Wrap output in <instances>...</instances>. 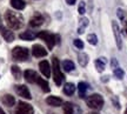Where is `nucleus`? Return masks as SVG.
<instances>
[{
  "instance_id": "bb28decb",
  "label": "nucleus",
  "mask_w": 127,
  "mask_h": 114,
  "mask_svg": "<svg viewBox=\"0 0 127 114\" xmlns=\"http://www.w3.org/2000/svg\"><path fill=\"white\" fill-rule=\"evenodd\" d=\"M114 77L117 78V79H123L124 78V74H125V72H124V69L123 68H120V67H118V68H115L114 69Z\"/></svg>"
},
{
  "instance_id": "b1692460",
  "label": "nucleus",
  "mask_w": 127,
  "mask_h": 114,
  "mask_svg": "<svg viewBox=\"0 0 127 114\" xmlns=\"http://www.w3.org/2000/svg\"><path fill=\"white\" fill-rule=\"evenodd\" d=\"M36 84L41 87L42 92H45V93H48V92H50V85H48V82L46 81V80H44L42 78H39L38 81H36Z\"/></svg>"
},
{
  "instance_id": "ddd939ff",
  "label": "nucleus",
  "mask_w": 127,
  "mask_h": 114,
  "mask_svg": "<svg viewBox=\"0 0 127 114\" xmlns=\"http://www.w3.org/2000/svg\"><path fill=\"white\" fill-rule=\"evenodd\" d=\"M44 24V17L40 13H35L30 20V25L32 27H39Z\"/></svg>"
},
{
  "instance_id": "72a5a7b5",
  "label": "nucleus",
  "mask_w": 127,
  "mask_h": 114,
  "mask_svg": "<svg viewBox=\"0 0 127 114\" xmlns=\"http://www.w3.org/2000/svg\"><path fill=\"white\" fill-rule=\"evenodd\" d=\"M66 2H67V5H74L77 2V0H66Z\"/></svg>"
},
{
  "instance_id": "e433bc0d",
  "label": "nucleus",
  "mask_w": 127,
  "mask_h": 114,
  "mask_svg": "<svg viewBox=\"0 0 127 114\" xmlns=\"http://www.w3.org/2000/svg\"><path fill=\"white\" fill-rule=\"evenodd\" d=\"M47 114H57V113H53V112H48Z\"/></svg>"
},
{
  "instance_id": "58836bf2",
  "label": "nucleus",
  "mask_w": 127,
  "mask_h": 114,
  "mask_svg": "<svg viewBox=\"0 0 127 114\" xmlns=\"http://www.w3.org/2000/svg\"><path fill=\"white\" fill-rule=\"evenodd\" d=\"M126 34H127V26H126Z\"/></svg>"
},
{
  "instance_id": "c756f323",
  "label": "nucleus",
  "mask_w": 127,
  "mask_h": 114,
  "mask_svg": "<svg viewBox=\"0 0 127 114\" xmlns=\"http://www.w3.org/2000/svg\"><path fill=\"white\" fill-rule=\"evenodd\" d=\"M78 12H79V14L80 15H82V14H85V12H86V6H85V2H80L79 4V7H78Z\"/></svg>"
},
{
  "instance_id": "6ab92c4d",
  "label": "nucleus",
  "mask_w": 127,
  "mask_h": 114,
  "mask_svg": "<svg viewBox=\"0 0 127 114\" xmlns=\"http://www.w3.org/2000/svg\"><path fill=\"white\" fill-rule=\"evenodd\" d=\"M78 89H79V96L80 98H86V92L88 89V85L86 82H79L78 84Z\"/></svg>"
},
{
  "instance_id": "4be33fe9",
  "label": "nucleus",
  "mask_w": 127,
  "mask_h": 114,
  "mask_svg": "<svg viewBox=\"0 0 127 114\" xmlns=\"http://www.w3.org/2000/svg\"><path fill=\"white\" fill-rule=\"evenodd\" d=\"M78 59H79V64H80L81 67H86L87 64H88V55H87L86 53H84V52L79 53Z\"/></svg>"
},
{
  "instance_id": "f3484780",
  "label": "nucleus",
  "mask_w": 127,
  "mask_h": 114,
  "mask_svg": "<svg viewBox=\"0 0 127 114\" xmlns=\"http://www.w3.org/2000/svg\"><path fill=\"white\" fill-rule=\"evenodd\" d=\"M19 38H20L21 40L31 41V40H34V39H35L36 34L34 32H32V31H25V32H23L20 35H19Z\"/></svg>"
},
{
  "instance_id": "6e6552de",
  "label": "nucleus",
  "mask_w": 127,
  "mask_h": 114,
  "mask_svg": "<svg viewBox=\"0 0 127 114\" xmlns=\"http://www.w3.org/2000/svg\"><path fill=\"white\" fill-rule=\"evenodd\" d=\"M14 89L17 92V94L20 95L21 98H25V99H27V100H31L32 96H31V93L28 91V88L25 85H17V86L14 87Z\"/></svg>"
},
{
  "instance_id": "423d86ee",
  "label": "nucleus",
  "mask_w": 127,
  "mask_h": 114,
  "mask_svg": "<svg viewBox=\"0 0 127 114\" xmlns=\"http://www.w3.org/2000/svg\"><path fill=\"white\" fill-rule=\"evenodd\" d=\"M15 114H34V108L25 101H19L15 108Z\"/></svg>"
},
{
  "instance_id": "5701e85b",
  "label": "nucleus",
  "mask_w": 127,
  "mask_h": 114,
  "mask_svg": "<svg viewBox=\"0 0 127 114\" xmlns=\"http://www.w3.org/2000/svg\"><path fill=\"white\" fill-rule=\"evenodd\" d=\"M88 26V19L87 18H81L80 19V23H79V27H78V33L82 34L85 32V28Z\"/></svg>"
},
{
  "instance_id": "4c0bfd02",
  "label": "nucleus",
  "mask_w": 127,
  "mask_h": 114,
  "mask_svg": "<svg viewBox=\"0 0 127 114\" xmlns=\"http://www.w3.org/2000/svg\"><path fill=\"white\" fill-rule=\"evenodd\" d=\"M125 114H127V107H126V112H125Z\"/></svg>"
},
{
  "instance_id": "9b49d317",
  "label": "nucleus",
  "mask_w": 127,
  "mask_h": 114,
  "mask_svg": "<svg viewBox=\"0 0 127 114\" xmlns=\"http://www.w3.org/2000/svg\"><path fill=\"white\" fill-rule=\"evenodd\" d=\"M39 68H40V72L45 78L51 77V66L47 60H42V61L39 62Z\"/></svg>"
},
{
  "instance_id": "a878e982",
  "label": "nucleus",
  "mask_w": 127,
  "mask_h": 114,
  "mask_svg": "<svg viewBox=\"0 0 127 114\" xmlns=\"http://www.w3.org/2000/svg\"><path fill=\"white\" fill-rule=\"evenodd\" d=\"M11 72H12L13 77L15 78L17 80L21 79V71H20V68H19L17 65H12V66H11Z\"/></svg>"
},
{
  "instance_id": "4468645a",
  "label": "nucleus",
  "mask_w": 127,
  "mask_h": 114,
  "mask_svg": "<svg viewBox=\"0 0 127 114\" xmlns=\"http://www.w3.org/2000/svg\"><path fill=\"white\" fill-rule=\"evenodd\" d=\"M46 102L50 106H53V107H60V106L63 105V100L58 98V96H48L47 99H46Z\"/></svg>"
},
{
  "instance_id": "0eeeda50",
  "label": "nucleus",
  "mask_w": 127,
  "mask_h": 114,
  "mask_svg": "<svg viewBox=\"0 0 127 114\" xmlns=\"http://www.w3.org/2000/svg\"><path fill=\"white\" fill-rule=\"evenodd\" d=\"M112 27H113V33L115 37V42H117V47L119 50H123V39H121V34H120V28L117 21H112Z\"/></svg>"
},
{
  "instance_id": "ea45409f",
  "label": "nucleus",
  "mask_w": 127,
  "mask_h": 114,
  "mask_svg": "<svg viewBox=\"0 0 127 114\" xmlns=\"http://www.w3.org/2000/svg\"><path fill=\"white\" fill-rule=\"evenodd\" d=\"M93 114H98V113H93Z\"/></svg>"
},
{
  "instance_id": "393cba45",
  "label": "nucleus",
  "mask_w": 127,
  "mask_h": 114,
  "mask_svg": "<svg viewBox=\"0 0 127 114\" xmlns=\"http://www.w3.org/2000/svg\"><path fill=\"white\" fill-rule=\"evenodd\" d=\"M63 111H64V114H74V108H73V105L72 102H69V101H66V102H64L63 104Z\"/></svg>"
},
{
  "instance_id": "f03ea898",
  "label": "nucleus",
  "mask_w": 127,
  "mask_h": 114,
  "mask_svg": "<svg viewBox=\"0 0 127 114\" xmlns=\"http://www.w3.org/2000/svg\"><path fill=\"white\" fill-rule=\"evenodd\" d=\"M86 104L90 108H92V110L99 111L104 107L105 101H104V98L100 95V94H96V93H95V94H92V95H90L87 98Z\"/></svg>"
},
{
  "instance_id": "2eb2a0df",
  "label": "nucleus",
  "mask_w": 127,
  "mask_h": 114,
  "mask_svg": "<svg viewBox=\"0 0 127 114\" xmlns=\"http://www.w3.org/2000/svg\"><path fill=\"white\" fill-rule=\"evenodd\" d=\"M1 101H2V104L5 106H7V107H12L14 106L15 104V99H14L13 95H11V94H5L2 98H1Z\"/></svg>"
},
{
  "instance_id": "1a4fd4ad",
  "label": "nucleus",
  "mask_w": 127,
  "mask_h": 114,
  "mask_svg": "<svg viewBox=\"0 0 127 114\" xmlns=\"http://www.w3.org/2000/svg\"><path fill=\"white\" fill-rule=\"evenodd\" d=\"M32 54L34 55L35 58H44V57L47 55V51L41 45L35 44V45H33V47H32Z\"/></svg>"
},
{
  "instance_id": "7c9ffc66",
  "label": "nucleus",
  "mask_w": 127,
  "mask_h": 114,
  "mask_svg": "<svg viewBox=\"0 0 127 114\" xmlns=\"http://www.w3.org/2000/svg\"><path fill=\"white\" fill-rule=\"evenodd\" d=\"M73 44H74V46L77 47V48H84V42H82L80 39H75V40L73 41Z\"/></svg>"
},
{
  "instance_id": "c85d7f7f",
  "label": "nucleus",
  "mask_w": 127,
  "mask_h": 114,
  "mask_svg": "<svg viewBox=\"0 0 127 114\" xmlns=\"http://www.w3.org/2000/svg\"><path fill=\"white\" fill-rule=\"evenodd\" d=\"M117 15L118 18L121 20V21H125V18H126V14H125V11L121 8H118L117 9Z\"/></svg>"
},
{
  "instance_id": "a211bd4d",
  "label": "nucleus",
  "mask_w": 127,
  "mask_h": 114,
  "mask_svg": "<svg viewBox=\"0 0 127 114\" xmlns=\"http://www.w3.org/2000/svg\"><path fill=\"white\" fill-rule=\"evenodd\" d=\"M75 85L73 84V82H67V84H65V86H64V93L66 94V95H72L73 93L75 92Z\"/></svg>"
},
{
  "instance_id": "412c9836",
  "label": "nucleus",
  "mask_w": 127,
  "mask_h": 114,
  "mask_svg": "<svg viewBox=\"0 0 127 114\" xmlns=\"http://www.w3.org/2000/svg\"><path fill=\"white\" fill-rule=\"evenodd\" d=\"M11 6L15 9H24L26 6V2L24 0H11Z\"/></svg>"
},
{
  "instance_id": "39448f33",
  "label": "nucleus",
  "mask_w": 127,
  "mask_h": 114,
  "mask_svg": "<svg viewBox=\"0 0 127 114\" xmlns=\"http://www.w3.org/2000/svg\"><path fill=\"white\" fill-rule=\"evenodd\" d=\"M36 37H39L40 39H42V40L45 41L47 47H48V50H52L54 47L55 42H57L55 39H58V35H54V34L47 32V31H41L40 33L36 34Z\"/></svg>"
},
{
  "instance_id": "aec40b11",
  "label": "nucleus",
  "mask_w": 127,
  "mask_h": 114,
  "mask_svg": "<svg viewBox=\"0 0 127 114\" xmlns=\"http://www.w3.org/2000/svg\"><path fill=\"white\" fill-rule=\"evenodd\" d=\"M61 66H63V68L65 72H71L73 69L75 68V65L73 62L72 60H64L63 62H61Z\"/></svg>"
},
{
  "instance_id": "c9c22d12",
  "label": "nucleus",
  "mask_w": 127,
  "mask_h": 114,
  "mask_svg": "<svg viewBox=\"0 0 127 114\" xmlns=\"http://www.w3.org/2000/svg\"><path fill=\"white\" fill-rule=\"evenodd\" d=\"M0 114H6V113H5L4 111H2V110H1V108H0Z\"/></svg>"
},
{
  "instance_id": "dca6fc26",
  "label": "nucleus",
  "mask_w": 127,
  "mask_h": 114,
  "mask_svg": "<svg viewBox=\"0 0 127 114\" xmlns=\"http://www.w3.org/2000/svg\"><path fill=\"white\" fill-rule=\"evenodd\" d=\"M106 62H107V60H106V58H104V57H101V58H99L98 60H95V68H96V71L98 72H104L105 69V66H106Z\"/></svg>"
},
{
  "instance_id": "2f4dec72",
  "label": "nucleus",
  "mask_w": 127,
  "mask_h": 114,
  "mask_svg": "<svg viewBox=\"0 0 127 114\" xmlns=\"http://www.w3.org/2000/svg\"><path fill=\"white\" fill-rule=\"evenodd\" d=\"M111 66H112V68H114V69L119 67V64H118V61H117L115 58H113V59L111 60Z\"/></svg>"
},
{
  "instance_id": "f704fd0d",
  "label": "nucleus",
  "mask_w": 127,
  "mask_h": 114,
  "mask_svg": "<svg viewBox=\"0 0 127 114\" xmlns=\"http://www.w3.org/2000/svg\"><path fill=\"white\" fill-rule=\"evenodd\" d=\"M108 80V77H104L102 78V81H107Z\"/></svg>"
},
{
  "instance_id": "9d476101",
  "label": "nucleus",
  "mask_w": 127,
  "mask_h": 114,
  "mask_svg": "<svg viewBox=\"0 0 127 114\" xmlns=\"http://www.w3.org/2000/svg\"><path fill=\"white\" fill-rule=\"evenodd\" d=\"M24 77H25V80L27 82H31V84H36L38 81V79H39V75L36 73L35 71H32V69H27V71H25V73H24Z\"/></svg>"
},
{
  "instance_id": "7ed1b4c3",
  "label": "nucleus",
  "mask_w": 127,
  "mask_h": 114,
  "mask_svg": "<svg viewBox=\"0 0 127 114\" xmlns=\"http://www.w3.org/2000/svg\"><path fill=\"white\" fill-rule=\"evenodd\" d=\"M52 68H53V79H54V82L57 86H61L63 84V80L65 79L63 72L60 69V64L59 60L57 58H53L52 59Z\"/></svg>"
},
{
  "instance_id": "f257e3e1",
  "label": "nucleus",
  "mask_w": 127,
  "mask_h": 114,
  "mask_svg": "<svg viewBox=\"0 0 127 114\" xmlns=\"http://www.w3.org/2000/svg\"><path fill=\"white\" fill-rule=\"evenodd\" d=\"M5 21L11 29H20L24 26V18L20 13L6 11L5 13Z\"/></svg>"
},
{
  "instance_id": "473e14b6",
  "label": "nucleus",
  "mask_w": 127,
  "mask_h": 114,
  "mask_svg": "<svg viewBox=\"0 0 127 114\" xmlns=\"http://www.w3.org/2000/svg\"><path fill=\"white\" fill-rule=\"evenodd\" d=\"M112 101L115 104V107H117V108H120V104L117 101V98H113V99H112Z\"/></svg>"
},
{
  "instance_id": "f8f14e48",
  "label": "nucleus",
  "mask_w": 127,
  "mask_h": 114,
  "mask_svg": "<svg viewBox=\"0 0 127 114\" xmlns=\"http://www.w3.org/2000/svg\"><path fill=\"white\" fill-rule=\"evenodd\" d=\"M0 33H1V35L4 37V39L7 42H12V41L14 40V33L11 31V29H8V28H6L5 26H2V25H0Z\"/></svg>"
},
{
  "instance_id": "20e7f679",
  "label": "nucleus",
  "mask_w": 127,
  "mask_h": 114,
  "mask_svg": "<svg viewBox=\"0 0 127 114\" xmlns=\"http://www.w3.org/2000/svg\"><path fill=\"white\" fill-rule=\"evenodd\" d=\"M28 55H30V51L26 47L15 46L12 50V58L15 61H25L28 59Z\"/></svg>"
},
{
  "instance_id": "cd10ccee",
  "label": "nucleus",
  "mask_w": 127,
  "mask_h": 114,
  "mask_svg": "<svg viewBox=\"0 0 127 114\" xmlns=\"http://www.w3.org/2000/svg\"><path fill=\"white\" fill-rule=\"evenodd\" d=\"M87 40L88 42L91 44V45H96L98 44V37L95 35V34H88V37H87Z\"/></svg>"
}]
</instances>
